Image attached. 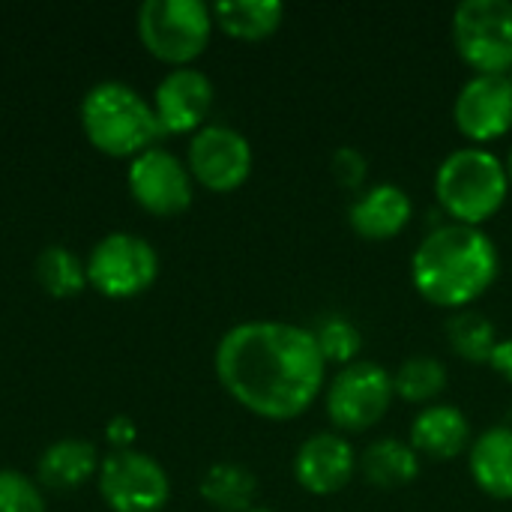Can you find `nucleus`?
<instances>
[{"mask_svg": "<svg viewBox=\"0 0 512 512\" xmlns=\"http://www.w3.org/2000/svg\"><path fill=\"white\" fill-rule=\"evenodd\" d=\"M216 378L249 414L273 423L303 417L321 396L327 363L309 327L243 321L216 345Z\"/></svg>", "mask_w": 512, "mask_h": 512, "instance_id": "1", "label": "nucleus"}, {"mask_svg": "<svg viewBox=\"0 0 512 512\" xmlns=\"http://www.w3.org/2000/svg\"><path fill=\"white\" fill-rule=\"evenodd\" d=\"M501 273V252L483 228L438 225L411 255V285L438 309H471L492 291Z\"/></svg>", "mask_w": 512, "mask_h": 512, "instance_id": "2", "label": "nucleus"}, {"mask_svg": "<svg viewBox=\"0 0 512 512\" xmlns=\"http://www.w3.org/2000/svg\"><path fill=\"white\" fill-rule=\"evenodd\" d=\"M510 192L507 165L486 147H459L435 171V198L456 225L483 228L501 213Z\"/></svg>", "mask_w": 512, "mask_h": 512, "instance_id": "3", "label": "nucleus"}, {"mask_svg": "<svg viewBox=\"0 0 512 512\" xmlns=\"http://www.w3.org/2000/svg\"><path fill=\"white\" fill-rule=\"evenodd\" d=\"M81 129L87 141L108 156H141L165 135L153 102L123 81H102L81 102Z\"/></svg>", "mask_w": 512, "mask_h": 512, "instance_id": "4", "label": "nucleus"}, {"mask_svg": "<svg viewBox=\"0 0 512 512\" xmlns=\"http://www.w3.org/2000/svg\"><path fill=\"white\" fill-rule=\"evenodd\" d=\"M138 36L156 60L189 66L213 36V9L201 0H147L138 9Z\"/></svg>", "mask_w": 512, "mask_h": 512, "instance_id": "5", "label": "nucleus"}, {"mask_svg": "<svg viewBox=\"0 0 512 512\" xmlns=\"http://www.w3.org/2000/svg\"><path fill=\"white\" fill-rule=\"evenodd\" d=\"M456 54L474 75L512 72V3L510 0H462L450 21Z\"/></svg>", "mask_w": 512, "mask_h": 512, "instance_id": "6", "label": "nucleus"}, {"mask_svg": "<svg viewBox=\"0 0 512 512\" xmlns=\"http://www.w3.org/2000/svg\"><path fill=\"white\" fill-rule=\"evenodd\" d=\"M393 399H396L393 375L381 363L357 360L339 369L336 378L327 384L324 408L336 432L360 435L387 417Z\"/></svg>", "mask_w": 512, "mask_h": 512, "instance_id": "7", "label": "nucleus"}, {"mask_svg": "<svg viewBox=\"0 0 512 512\" xmlns=\"http://www.w3.org/2000/svg\"><path fill=\"white\" fill-rule=\"evenodd\" d=\"M156 276L159 255L138 234H108L93 246L87 258V282L111 300H129L144 294L156 282Z\"/></svg>", "mask_w": 512, "mask_h": 512, "instance_id": "8", "label": "nucleus"}, {"mask_svg": "<svg viewBox=\"0 0 512 512\" xmlns=\"http://www.w3.org/2000/svg\"><path fill=\"white\" fill-rule=\"evenodd\" d=\"M99 495L114 512H159L171 498V480L153 456L123 450L102 459Z\"/></svg>", "mask_w": 512, "mask_h": 512, "instance_id": "9", "label": "nucleus"}, {"mask_svg": "<svg viewBox=\"0 0 512 512\" xmlns=\"http://www.w3.org/2000/svg\"><path fill=\"white\" fill-rule=\"evenodd\" d=\"M189 174L210 192H237L252 174L249 138L219 123L198 129L189 141Z\"/></svg>", "mask_w": 512, "mask_h": 512, "instance_id": "10", "label": "nucleus"}, {"mask_svg": "<svg viewBox=\"0 0 512 512\" xmlns=\"http://www.w3.org/2000/svg\"><path fill=\"white\" fill-rule=\"evenodd\" d=\"M453 123L474 147L504 138L512 129L510 75H471L456 93Z\"/></svg>", "mask_w": 512, "mask_h": 512, "instance_id": "11", "label": "nucleus"}, {"mask_svg": "<svg viewBox=\"0 0 512 512\" xmlns=\"http://www.w3.org/2000/svg\"><path fill=\"white\" fill-rule=\"evenodd\" d=\"M132 198L153 216H180L192 204V174L174 153L150 147L132 159L126 174Z\"/></svg>", "mask_w": 512, "mask_h": 512, "instance_id": "12", "label": "nucleus"}, {"mask_svg": "<svg viewBox=\"0 0 512 512\" xmlns=\"http://www.w3.org/2000/svg\"><path fill=\"white\" fill-rule=\"evenodd\" d=\"M213 81L192 66L171 69L153 93V111L165 135H186L204 129L213 111Z\"/></svg>", "mask_w": 512, "mask_h": 512, "instance_id": "13", "label": "nucleus"}, {"mask_svg": "<svg viewBox=\"0 0 512 512\" xmlns=\"http://www.w3.org/2000/svg\"><path fill=\"white\" fill-rule=\"evenodd\" d=\"M357 474V453L342 432H318L306 438L294 456V480L309 495L327 498L351 486Z\"/></svg>", "mask_w": 512, "mask_h": 512, "instance_id": "14", "label": "nucleus"}, {"mask_svg": "<svg viewBox=\"0 0 512 512\" xmlns=\"http://www.w3.org/2000/svg\"><path fill=\"white\" fill-rule=\"evenodd\" d=\"M411 219H414V201L396 183H375L363 189L348 210L351 231L369 243H384L399 237L411 225Z\"/></svg>", "mask_w": 512, "mask_h": 512, "instance_id": "15", "label": "nucleus"}, {"mask_svg": "<svg viewBox=\"0 0 512 512\" xmlns=\"http://www.w3.org/2000/svg\"><path fill=\"white\" fill-rule=\"evenodd\" d=\"M411 447L426 459L453 462L471 450V423L456 405H426L411 423Z\"/></svg>", "mask_w": 512, "mask_h": 512, "instance_id": "16", "label": "nucleus"}, {"mask_svg": "<svg viewBox=\"0 0 512 512\" xmlns=\"http://www.w3.org/2000/svg\"><path fill=\"white\" fill-rule=\"evenodd\" d=\"M468 468L477 489L495 501H512V426H492L471 441Z\"/></svg>", "mask_w": 512, "mask_h": 512, "instance_id": "17", "label": "nucleus"}, {"mask_svg": "<svg viewBox=\"0 0 512 512\" xmlns=\"http://www.w3.org/2000/svg\"><path fill=\"white\" fill-rule=\"evenodd\" d=\"M357 471L375 489H405L420 477V453L411 441L399 438H378L357 456Z\"/></svg>", "mask_w": 512, "mask_h": 512, "instance_id": "18", "label": "nucleus"}, {"mask_svg": "<svg viewBox=\"0 0 512 512\" xmlns=\"http://www.w3.org/2000/svg\"><path fill=\"white\" fill-rule=\"evenodd\" d=\"M96 471H99V453L90 441L81 438H66L51 444L36 465L39 483L57 492L84 486Z\"/></svg>", "mask_w": 512, "mask_h": 512, "instance_id": "19", "label": "nucleus"}, {"mask_svg": "<svg viewBox=\"0 0 512 512\" xmlns=\"http://www.w3.org/2000/svg\"><path fill=\"white\" fill-rule=\"evenodd\" d=\"M210 9L213 24L240 42L270 39L285 21V6L279 0H222Z\"/></svg>", "mask_w": 512, "mask_h": 512, "instance_id": "20", "label": "nucleus"}, {"mask_svg": "<svg viewBox=\"0 0 512 512\" xmlns=\"http://www.w3.org/2000/svg\"><path fill=\"white\" fill-rule=\"evenodd\" d=\"M201 498L219 512H249L258 498V480L249 468L234 465V462H219L204 471Z\"/></svg>", "mask_w": 512, "mask_h": 512, "instance_id": "21", "label": "nucleus"}, {"mask_svg": "<svg viewBox=\"0 0 512 512\" xmlns=\"http://www.w3.org/2000/svg\"><path fill=\"white\" fill-rule=\"evenodd\" d=\"M447 342L450 351L471 363V366H489L492 354L498 348V327L477 309H459L447 318Z\"/></svg>", "mask_w": 512, "mask_h": 512, "instance_id": "22", "label": "nucleus"}, {"mask_svg": "<svg viewBox=\"0 0 512 512\" xmlns=\"http://www.w3.org/2000/svg\"><path fill=\"white\" fill-rule=\"evenodd\" d=\"M447 381H450L447 366L438 357H432V354L408 357L393 372L396 396L411 402V405H435V399L447 390Z\"/></svg>", "mask_w": 512, "mask_h": 512, "instance_id": "23", "label": "nucleus"}, {"mask_svg": "<svg viewBox=\"0 0 512 512\" xmlns=\"http://www.w3.org/2000/svg\"><path fill=\"white\" fill-rule=\"evenodd\" d=\"M36 279H39L42 291L57 297V300L75 297L90 285L87 282V264L75 252H69L66 246H48L39 252Z\"/></svg>", "mask_w": 512, "mask_h": 512, "instance_id": "24", "label": "nucleus"}, {"mask_svg": "<svg viewBox=\"0 0 512 512\" xmlns=\"http://www.w3.org/2000/svg\"><path fill=\"white\" fill-rule=\"evenodd\" d=\"M315 339H318V348H321V357L327 366H351L360 360L363 354V333L354 321L342 318V315H330L324 318L315 330Z\"/></svg>", "mask_w": 512, "mask_h": 512, "instance_id": "25", "label": "nucleus"}, {"mask_svg": "<svg viewBox=\"0 0 512 512\" xmlns=\"http://www.w3.org/2000/svg\"><path fill=\"white\" fill-rule=\"evenodd\" d=\"M0 512H48L33 480L18 471H0Z\"/></svg>", "mask_w": 512, "mask_h": 512, "instance_id": "26", "label": "nucleus"}, {"mask_svg": "<svg viewBox=\"0 0 512 512\" xmlns=\"http://www.w3.org/2000/svg\"><path fill=\"white\" fill-rule=\"evenodd\" d=\"M330 171H333V180L342 189L363 192L366 189V177H369V159L357 147H339L330 156Z\"/></svg>", "mask_w": 512, "mask_h": 512, "instance_id": "27", "label": "nucleus"}, {"mask_svg": "<svg viewBox=\"0 0 512 512\" xmlns=\"http://www.w3.org/2000/svg\"><path fill=\"white\" fill-rule=\"evenodd\" d=\"M105 441L111 444V453H123L132 450V444L138 441V426L129 417H111L105 426Z\"/></svg>", "mask_w": 512, "mask_h": 512, "instance_id": "28", "label": "nucleus"}, {"mask_svg": "<svg viewBox=\"0 0 512 512\" xmlns=\"http://www.w3.org/2000/svg\"><path fill=\"white\" fill-rule=\"evenodd\" d=\"M507 384H512V336L507 339H501L498 342V348H495V354H492V363H489Z\"/></svg>", "mask_w": 512, "mask_h": 512, "instance_id": "29", "label": "nucleus"}, {"mask_svg": "<svg viewBox=\"0 0 512 512\" xmlns=\"http://www.w3.org/2000/svg\"><path fill=\"white\" fill-rule=\"evenodd\" d=\"M504 165H507V177H510V186H512V147H510V153H507V162H504Z\"/></svg>", "mask_w": 512, "mask_h": 512, "instance_id": "30", "label": "nucleus"}, {"mask_svg": "<svg viewBox=\"0 0 512 512\" xmlns=\"http://www.w3.org/2000/svg\"><path fill=\"white\" fill-rule=\"evenodd\" d=\"M249 512H273V510H264V507H252Z\"/></svg>", "mask_w": 512, "mask_h": 512, "instance_id": "31", "label": "nucleus"}, {"mask_svg": "<svg viewBox=\"0 0 512 512\" xmlns=\"http://www.w3.org/2000/svg\"><path fill=\"white\" fill-rule=\"evenodd\" d=\"M510 78H512V75H510Z\"/></svg>", "mask_w": 512, "mask_h": 512, "instance_id": "32", "label": "nucleus"}]
</instances>
